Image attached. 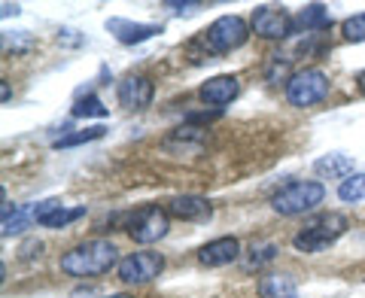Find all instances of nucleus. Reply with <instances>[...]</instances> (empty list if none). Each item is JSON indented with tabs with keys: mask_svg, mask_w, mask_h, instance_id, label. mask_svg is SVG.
<instances>
[{
	"mask_svg": "<svg viewBox=\"0 0 365 298\" xmlns=\"http://www.w3.org/2000/svg\"><path fill=\"white\" fill-rule=\"evenodd\" d=\"M110 268H119V250L107 237H91L86 244H76L61 256V271L71 277H98Z\"/></svg>",
	"mask_w": 365,
	"mask_h": 298,
	"instance_id": "f257e3e1",
	"label": "nucleus"
},
{
	"mask_svg": "<svg viewBox=\"0 0 365 298\" xmlns=\"http://www.w3.org/2000/svg\"><path fill=\"white\" fill-rule=\"evenodd\" d=\"M326 198V189L323 183L317 180H295L280 186L277 192L271 195V210L280 213V216H302V213H311L317 210Z\"/></svg>",
	"mask_w": 365,
	"mask_h": 298,
	"instance_id": "f03ea898",
	"label": "nucleus"
},
{
	"mask_svg": "<svg viewBox=\"0 0 365 298\" xmlns=\"http://www.w3.org/2000/svg\"><path fill=\"white\" fill-rule=\"evenodd\" d=\"M347 216L344 213H319L314 220L302 225V232L292 237V247L299 253H319V250L332 247L335 240L347 232Z\"/></svg>",
	"mask_w": 365,
	"mask_h": 298,
	"instance_id": "7ed1b4c3",
	"label": "nucleus"
},
{
	"mask_svg": "<svg viewBox=\"0 0 365 298\" xmlns=\"http://www.w3.org/2000/svg\"><path fill=\"white\" fill-rule=\"evenodd\" d=\"M329 76L319 71V67H304V71L292 73L287 79V101L292 107H314V104H323L329 98Z\"/></svg>",
	"mask_w": 365,
	"mask_h": 298,
	"instance_id": "20e7f679",
	"label": "nucleus"
},
{
	"mask_svg": "<svg viewBox=\"0 0 365 298\" xmlns=\"http://www.w3.org/2000/svg\"><path fill=\"white\" fill-rule=\"evenodd\" d=\"M250 40V25L241 16H220L213 25L204 31V46L213 55H228Z\"/></svg>",
	"mask_w": 365,
	"mask_h": 298,
	"instance_id": "39448f33",
	"label": "nucleus"
},
{
	"mask_svg": "<svg viewBox=\"0 0 365 298\" xmlns=\"http://www.w3.org/2000/svg\"><path fill=\"white\" fill-rule=\"evenodd\" d=\"M165 271V259L162 253H150V250H140V253H131L119 262V280L137 286V283H150L158 274Z\"/></svg>",
	"mask_w": 365,
	"mask_h": 298,
	"instance_id": "423d86ee",
	"label": "nucleus"
},
{
	"mask_svg": "<svg viewBox=\"0 0 365 298\" xmlns=\"http://www.w3.org/2000/svg\"><path fill=\"white\" fill-rule=\"evenodd\" d=\"M250 28H253L262 40H287L295 31V21L283 6H256L253 19H250Z\"/></svg>",
	"mask_w": 365,
	"mask_h": 298,
	"instance_id": "0eeeda50",
	"label": "nucleus"
},
{
	"mask_svg": "<svg viewBox=\"0 0 365 298\" xmlns=\"http://www.w3.org/2000/svg\"><path fill=\"white\" fill-rule=\"evenodd\" d=\"M168 210L162 207H143L140 213L128 222V235L137 240V244H155L168 235Z\"/></svg>",
	"mask_w": 365,
	"mask_h": 298,
	"instance_id": "6e6552de",
	"label": "nucleus"
},
{
	"mask_svg": "<svg viewBox=\"0 0 365 298\" xmlns=\"http://www.w3.org/2000/svg\"><path fill=\"white\" fill-rule=\"evenodd\" d=\"M153 95H155V88L153 83L146 76H125L119 88H116V98H119V104L122 107H128V110H143V107H150L153 104Z\"/></svg>",
	"mask_w": 365,
	"mask_h": 298,
	"instance_id": "1a4fd4ad",
	"label": "nucleus"
},
{
	"mask_svg": "<svg viewBox=\"0 0 365 298\" xmlns=\"http://www.w3.org/2000/svg\"><path fill=\"white\" fill-rule=\"evenodd\" d=\"M168 216L174 220H182V222H201V220H210V201L201 198V195H177V198L168 201Z\"/></svg>",
	"mask_w": 365,
	"mask_h": 298,
	"instance_id": "9d476101",
	"label": "nucleus"
},
{
	"mask_svg": "<svg viewBox=\"0 0 365 298\" xmlns=\"http://www.w3.org/2000/svg\"><path fill=\"white\" fill-rule=\"evenodd\" d=\"M241 256V244L237 237H216L210 244H204L198 250V262L207 268H222V265H232V262Z\"/></svg>",
	"mask_w": 365,
	"mask_h": 298,
	"instance_id": "9b49d317",
	"label": "nucleus"
},
{
	"mask_svg": "<svg viewBox=\"0 0 365 298\" xmlns=\"http://www.w3.org/2000/svg\"><path fill=\"white\" fill-rule=\"evenodd\" d=\"M237 91H241V83H237V76H210L207 83L201 86V101L210 107H225L232 104V101L237 98Z\"/></svg>",
	"mask_w": 365,
	"mask_h": 298,
	"instance_id": "f8f14e48",
	"label": "nucleus"
},
{
	"mask_svg": "<svg viewBox=\"0 0 365 298\" xmlns=\"http://www.w3.org/2000/svg\"><path fill=\"white\" fill-rule=\"evenodd\" d=\"M107 31L122 46H134V43H143V40L155 37V34H162V28H158V25H143V21H125V19H110Z\"/></svg>",
	"mask_w": 365,
	"mask_h": 298,
	"instance_id": "ddd939ff",
	"label": "nucleus"
},
{
	"mask_svg": "<svg viewBox=\"0 0 365 298\" xmlns=\"http://www.w3.org/2000/svg\"><path fill=\"white\" fill-rule=\"evenodd\" d=\"M259 295L262 298H302L299 283H295L292 274H265L259 283Z\"/></svg>",
	"mask_w": 365,
	"mask_h": 298,
	"instance_id": "4468645a",
	"label": "nucleus"
},
{
	"mask_svg": "<svg viewBox=\"0 0 365 298\" xmlns=\"http://www.w3.org/2000/svg\"><path fill=\"white\" fill-rule=\"evenodd\" d=\"M314 170L319 177H335V180H347L350 174H356V170H353V158L344 153H329L323 158H317Z\"/></svg>",
	"mask_w": 365,
	"mask_h": 298,
	"instance_id": "2eb2a0df",
	"label": "nucleus"
},
{
	"mask_svg": "<svg viewBox=\"0 0 365 298\" xmlns=\"http://www.w3.org/2000/svg\"><path fill=\"white\" fill-rule=\"evenodd\" d=\"M329 25H332V19H329L323 4L304 6L302 13H299V19H295V28H302V31H326Z\"/></svg>",
	"mask_w": 365,
	"mask_h": 298,
	"instance_id": "dca6fc26",
	"label": "nucleus"
},
{
	"mask_svg": "<svg viewBox=\"0 0 365 298\" xmlns=\"http://www.w3.org/2000/svg\"><path fill=\"white\" fill-rule=\"evenodd\" d=\"M338 198L347 204H356L365 198V174H350L347 180H341L338 186Z\"/></svg>",
	"mask_w": 365,
	"mask_h": 298,
	"instance_id": "f3484780",
	"label": "nucleus"
},
{
	"mask_svg": "<svg viewBox=\"0 0 365 298\" xmlns=\"http://www.w3.org/2000/svg\"><path fill=\"white\" fill-rule=\"evenodd\" d=\"M104 125H95V128H86V131H76V134H67V137H58L55 140V149H71V146H79V143H91V140H101L104 137Z\"/></svg>",
	"mask_w": 365,
	"mask_h": 298,
	"instance_id": "a211bd4d",
	"label": "nucleus"
},
{
	"mask_svg": "<svg viewBox=\"0 0 365 298\" xmlns=\"http://www.w3.org/2000/svg\"><path fill=\"white\" fill-rule=\"evenodd\" d=\"M277 253H280V247L271 244V240H265V244H253L250 247V256H247V265L250 268H262V265H268V262H274Z\"/></svg>",
	"mask_w": 365,
	"mask_h": 298,
	"instance_id": "6ab92c4d",
	"label": "nucleus"
},
{
	"mask_svg": "<svg viewBox=\"0 0 365 298\" xmlns=\"http://www.w3.org/2000/svg\"><path fill=\"white\" fill-rule=\"evenodd\" d=\"M73 116H79V119H104L107 116V107L101 104V101L95 98V95H88V98H79L76 104H73Z\"/></svg>",
	"mask_w": 365,
	"mask_h": 298,
	"instance_id": "aec40b11",
	"label": "nucleus"
},
{
	"mask_svg": "<svg viewBox=\"0 0 365 298\" xmlns=\"http://www.w3.org/2000/svg\"><path fill=\"white\" fill-rule=\"evenodd\" d=\"M79 216H86V207H73V210H64V207H58L52 216H46V220L40 222L43 228H64V225H71V222H76Z\"/></svg>",
	"mask_w": 365,
	"mask_h": 298,
	"instance_id": "412c9836",
	"label": "nucleus"
},
{
	"mask_svg": "<svg viewBox=\"0 0 365 298\" xmlns=\"http://www.w3.org/2000/svg\"><path fill=\"white\" fill-rule=\"evenodd\" d=\"M341 31H344V37H347L350 43H365V13L350 16Z\"/></svg>",
	"mask_w": 365,
	"mask_h": 298,
	"instance_id": "4be33fe9",
	"label": "nucleus"
},
{
	"mask_svg": "<svg viewBox=\"0 0 365 298\" xmlns=\"http://www.w3.org/2000/svg\"><path fill=\"white\" fill-rule=\"evenodd\" d=\"M28 220H31V210H16L13 216H4V237H9V235L21 232Z\"/></svg>",
	"mask_w": 365,
	"mask_h": 298,
	"instance_id": "5701e85b",
	"label": "nucleus"
},
{
	"mask_svg": "<svg viewBox=\"0 0 365 298\" xmlns=\"http://www.w3.org/2000/svg\"><path fill=\"white\" fill-rule=\"evenodd\" d=\"M201 4H168V9H174V13H195Z\"/></svg>",
	"mask_w": 365,
	"mask_h": 298,
	"instance_id": "b1692460",
	"label": "nucleus"
},
{
	"mask_svg": "<svg viewBox=\"0 0 365 298\" xmlns=\"http://www.w3.org/2000/svg\"><path fill=\"white\" fill-rule=\"evenodd\" d=\"M40 250H43V247L37 244V240H31V244L25 247V259H34V256H40Z\"/></svg>",
	"mask_w": 365,
	"mask_h": 298,
	"instance_id": "393cba45",
	"label": "nucleus"
},
{
	"mask_svg": "<svg viewBox=\"0 0 365 298\" xmlns=\"http://www.w3.org/2000/svg\"><path fill=\"white\" fill-rule=\"evenodd\" d=\"M19 13H21V6H19V4H4V19L19 16Z\"/></svg>",
	"mask_w": 365,
	"mask_h": 298,
	"instance_id": "a878e982",
	"label": "nucleus"
},
{
	"mask_svg": "<svg viewBox=\"0 0 365 298\" xmlns=\"http://www.w3.org/2000/svg\"><path fill=\"white\" fill-rule=\"evenodd\" d=\"M356 88H359V95H365V71L356 76Z\"/></svg>",
	"mask_w": 365,
	"mask_h": 298,
	"instance_id": "bb28decb",
	"label": "nucleus"
},
{
	"mask_svg": "<svg viewBox=\"0 0 365 298\" xmlns=\"http://www.w3.org/2000/svg\"><path fill=\"white\" fill-rule=\"evenodd\" d=\"M110 298H131V295H125V292H119V295H110Z\"/></svg>",
	"mask_w": 365,
	"mask_h": 298,
	"instance_id": "cd10ccee",
	"label": "nucleus"
}]
</instances>
